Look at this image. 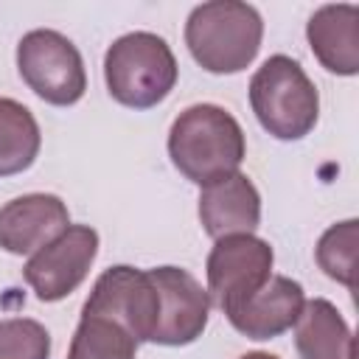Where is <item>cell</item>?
<instances>
[{"label": "cell", "mask_w": 359, "mask_h": 359, "mask_svg": "<svg viewBox=\"0 0 359 359\" xmlns=\"http://www.w3.org/2000/svg\"><path fill=\"white\" fill-rule=\"evenodd\" d=\"M81 314L112 320L137 345L151 342L157 320H160V294H157V286L149 269L118 264L101 272Z\"/></svg>", "instance_id": "obj_7"}, {"label": "cell", "mask_w": 359, "mask_h": 359, "mask_svg": "<svg viewBox=\"0 0 359 359\" xmlns=\"http://www.w3.org/2000/svg\"><path fill=\"white\" fill-rule=\"evenodd\" d=\"M137 342L112 320L81 314L67 359H135Z\"/></svg>", "instance_id": "obj_16"}, {"label": "cell", "mask_w": 359, "mask_h": 359, "mask_svg": "<svg viewBox=\"0 0 359 359\" xmlns=\"http://www.w3.org/2000/svg\"><path fill=\"white\" fill-rule=\"evenodd\" d=\"M149 275L160 294V320L151 342L168 348L196 342L208 325V289L182 266H154Z\"/></svg>", "instance_id": "obj_9"}, {"label": "cell", "mask_w": 359, "mask_h": 359, "mask_svg": "<svg viewBox=\"0 0 359 359\" xmlns=\"http://www.w3.org/2000/svg\"><path fill=\"white\" fill-rule=\"evenodd\" d=\"M303 303H306V294L297 280L286 275H272L227 320L247 339H275L297 323Z\"/></svg>", "instance_id": "obj_11"}, {"label": "cell", "mask_w": 359, "mask_h": 359, "mask_svg": "<svg viewBox=\"0 0 359 359\" xmlns=\"http://www.w3.org/2000/svg\"><path fill=\"white\" fill-rule=\"evenodd\" d=\"M356 244H359V222L345 219L339 224H331L314 250L317 266L337 283L353 292V272H356Z\"/></svg>", "instance_id": "obj_17"}, {"label": "cell", "mask_w": 359, "mask_h": 359, "mask_svg": "<svg viewBox=\"0 0 359 359\" xmlns=\"http://www.w3.org/2000/svg\"><path fill=\"white\" fill-rule=\"evenodd\" d=\"M50 334L31 317L0 320V359H48Z\"/></svg>", "instance_id": "obj_18"}, {"label": "cell", "mask_w": 359, "mask_h": 359, "mask_svg": "<svg viewBox=\"0 0 359 359\" xmlns=\"http://www.w3.org/2000/svg\"><path fill=\"white\" fill-rule=\"evenodd\" d=\"M264 20L250 3L210 0L196 6L185 22V45L194 62L216 76L241 73L261 50Z\"/></svg>", "instance_id": "obj_2"}, {"label": "cell", "mask_w": 359, "mask_h": 359, "mask_svg": "<svg viewBox=\"0 0 359 359\" xmlns=\"http://www.w3.org/2000/svg\"><path fill=\"white\" fill-rule=\"evenodd\" d=\"M272 261L275 252L269 241L252 233H233L216 238L205 264L210 303H216L224 317H230L272 278Z\"/></svg>", "instance_id": "obj_6"}, {"label": "cell", "mask_w": 359, "mask_h": 359, "mask_svg": "<svg viewBox=\"0 0 359 359\" xmlns=\"http://www.w3.org/2000/svg\"><path fill=\"white\" fill-rule=\"evenodd\" d=\"M199 222L216 241L233 233H252L261 224V194L241 171L216 180L199 194Z\"/></svg>", "instance_id": "obj_12"}, {"label": "cell", "mask_w": 359, "mask_h": 359, "mask_svg": "<svg viewBox=\"0 0 359 359\" xmlns=\"http://www.w3.org/2000/svg\"><path fill=\"white\" fill-rule=\"evenodd\" d=\"M250 107L275 140H303L320 115V95L300 62L269 56L250 79Z\"/></svg>", "instance_id": "obj_4"}, {"label": "cell", "mask_w": 359, "mask_h": 359, "mask_svg": "<svg viewBox=\"0 0 359 359\" xmlns=\"http://www.w3.org/2000/svg\"><path fill=\"white\" fill-rule=\"evenodd\" d=\"M39 146L42 135L34 112L14 98H0V177L28 171Z\"/></svg>", "instance_id": "obj_15"}, {"label": "cell", "mask_w": 359, "mask_h": 359, "mask_svg": "<svg viewBox=\"0 0 359 359\" xmlns=\"http://www.w3.org/2000/svg\"><path fill=\"white\" fill-rule=\"evenodd\" d=\"M67 227L70 213L56 194H22L0 208V247L11 255H34Z\"/></svg>", "instance_id": "obj_10"}, {"label": "cell", "mask_w": 359, "mask_h": 359, "mask_svg": "<svg viewBox=\"0 0 359 359\" xmlns=\"http://www.w3.org/2000/svg\"><path fill=\"white\" fill-rule=\"evenodd\" d=\"M244 154V132L224 107L194 104L182 109L168 129V157L174 168L199 188L236 174Z\"/></svg>", "instance_id": "obj_1"}, {"label": "cell", "mask_w": 359, "mask_h": 359, "mask_svg": "<svg viewBox=\"0 0 359 359\" xmlns=\"http://www.w3.org/2000/svg\"><path fill=\"white\" fill-rule=\"evenodd\" d=\"M17 70L28 90L53 107H73L87 90L79 48L50 28H34L17 42Z\"/></svg>", "instance_id": "obj_5"}, {"label": "cell", "mask_w": 359, "mask_h": 359, "mask_svg": "<svg viewBox=\"0 0 359 359\" xmlns=\"http://www.w3.org/2000/svg\"><path fill=\"white\" fill-rule=\"evenodd\" d=\"M180 76L168 42L151 31L118 36L104 56V81L109 95L129 109H151L168 98Z\"/></svg>", "instance_id": "obj_3"}, {"label": "cell", "mask_w": 359, "mask_h": 359, "mask_svg": "<svg viewBox=\"0 0 359 359\" xmlns=\"http://www.w3.org/2000/svg\"><path fill=\"white\" fill-rule=\"evenodd\" d=\"M238 359H278V356L275 353H266V351H250V353H244Z\"/></svg>", "instance_id": "obj_19"}, {"label": "cell", "mask_w": 359, "mask_h": 359, "mask_svg": "<svg viewBox=\"0 0 359 359\" xmlns=\"http://www.w3.org/2000/svg\"><path fill=\"white\" fill-rule=\"evenodd\" d=\"M294 348L300 359H356L353 331L339 309L325 297L303 303L294 323Z\"/></svg>", "instance_id": "obj_14"}, {"label": "cell", "mask_w": 359, "mask_h": 359, "mask_svg": "<svg viewBox=\"0 0 359 359\" xmlns=\"http://www.w3.org/2000/svg\"><path fill=\"white\" fill-rule=\"evenodd\" d=\"M306 39L328 73H359V8L353 3L320 6L306 22Z\"/></svg>", "instance_id": "obj_13"}, {"label": "cell", "mask_w": 359, "mask_h": 359, "mask_svg": "<svg viewBox=\"0 0 359 359\" xmlns=\"http://www.w3.org/2000/svg\"><path fill=\"white\" fill-rule=\"evenodd\" d=\"M95 255L98 233L90 224H70L25 261L22 278L42 303H56L81 286Z\"/></svg>", "instance_id": "obj_8"}]
</instances>
